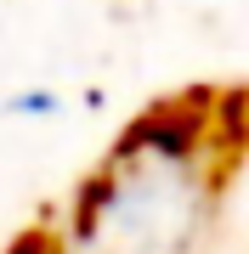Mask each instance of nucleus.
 Here are the masks:
<instances>
[{"label": "nucleus", "instance_id": "nucleus-1", "mask_svg": "<svg viewBox=\"0 0 249 254\" xmlns=\"http://www.w3.org/2000/svg\"><path fill=\"white\" fill-rule=\"evenodd\" d=\"M57 108H63V96H51V91H17L6 102V113H17V119H51Z\"/></svg>", "mask_w": 249, "mask_h": 254}]
</instances>
